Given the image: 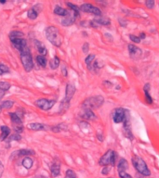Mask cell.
I'll list each match as a JSON object with an SVG mask.
<instances>
[{"mask_svg": "<svg viewBox=\"0 0 159 178\" xmlns=\"http://www.w3.org/2000/svg\"><path fill=\"white\" fill-rule=\"evenodd\" d=\"M46 37L53 45L60 47L61 45V37L59 33V30L56 26H49L47 27L46 31Z\"/></svg>", "mask_w": 159, "mask_h": 178, "instance_id": "obj_1", "label": "cell"}, {"mask_svg": "<svg viewBox=\"0 0 159 178\" xmlns=\"http://www.w3.org/2000/svg\"><path fill=\"white\" fill-rule=\"evenodd\" d=\"M132 164H133L134 168L136 169V171L140 175L144 176V177L151 175V172H150L146 163L140 156L134 155L132 157Z\"/></svg>", "mask_w": 159, "mask_h": 178, "instance_id": "obj_2", "label": "cell"}, {"mask_svg": "<svg viewBox=\"0 0 159 178\" xmlns=\"http://www.w3.org/2000/svg\"><path fill=\"white\" fill-rule=\"evenodd\" d=\"M104 103V99L102 96H94L88 98L82 103L83 109H95L102 107Z\"/></svg>", "mask_w": 159, "mask_h": 178, "instance_id": "obj_3", "label": "cell"}, {"mask_svg": "<svg viewBox=\"0 0 159 178\" xmlns=\"http://www.w3.org/2000/svg\"><path fill=\"white\" fill-rule=\"evenodd\" d=\"M21 62L22 64V67L25 70V72H30L34 69V61L32 58L30 49L27 47L23 51L21 52Z\"/></svg>", "mask_w": 159, "mask_h": 178, "instance_id": "obj_4", "label": "cell"}, {"mask_svg": "<svg viewBox=\"0 0 159 178\" xmlns=\"http://www.w3.org/2000/svg\"><path fill=\"white\" fill-rule=\"evenodd\" d=\"M116 161V153L112 149H109L102 156V158L99 160V164L102 166H109V165L115 166Z\"/></svg>", "mask_w": 159, "mask_h": 178, "instance_id": "obj_5", "label": "cell"}, {"mask_svg": "<svg viewBox=\"0 0 159 178\" xmlns=\"http://www.w3.org/2000/svg\"><path fill=\"white\" fill-rule=\"evenodd\" d=\"M123 130H124V134L126 137H128L129 139H133V135H132V131H131V123H130V113L128 109H126V117L123 122Z\"/></svg>", "mask_w": 159, "mask_h": 178, "instance_id": "obj_6", "label": "cell"}, {"mask_svg": "<svg viewBox=\"0 0 159 178\" xmlns=\"http://www.w3.org/2000/svg\"><path fill=\"white\" fill-rule=\"evenodd\" d=\"M9 116L11 119L12 123L14 124V130L17 132V134H20L23 131V124H22V119L17 112H10Z\"/></svg>", "mask_w": 159, "mask_h": 178, "instance_id": "obj_7", "label": "cell"}, {"mask_svg": "<svg viewBox=\"0 0 159 178\" xmlns=\"http://www.w3.org/2000/svg\"><path fill=\"white\" fill-rule=\"evenodd\" d=\"M81 11L83 12H86V13H91L95 16H97V17H102V10L97 8L93 6L92 4H89V3H85L83 5H81V7L79 8Z\"/></svg>", "mask_w": 159, "mask_h": 178, "instance_id": "obj_8", "label": "cell"}, {"mask_svg": "<svg viewBox=\"0 0 159 178\" xmlns=\"http://www.w3.org/2000/svg\"><path fill=\"white\" fill-rule=\"evenodd\" d=\"M56 103V100H50L47 99H37L35 104L36 107H38L39 109H41L42 110H50V109H52V107L54 106V104Z\"/></svg>", "mask_w": 159, "mask_h": 178, "instance_id": "obj_9", "label": "cell"}, {"mask_svg": "<svg viewBox=\"0 0 159 178\" xmlns=\"http://www.w3.org/2000/svg\"><path fill=\"white\" fill-rule=\"evenodd\" d=\"M78 16H79V14H77V13H75V12H74L72 10L71 11L68 10L67 15L64 16L63 19L61 20V24L63 26H71V25H73Z\"/></svg>", "mask_w": 159, "mask_h": 178, "instance_id": "obj_10", "label": "cell"}, {"mask_svg": "<svg viewBox=\"0 0 159 178\" xmlns=\"http://www.w3.org/2000/svg\"><path fill=\"white\" fill-rule=\"evenodd\" d=\"M126 109H122V108H117L114 110L113 112V121L116 123H123L126 117Z\"/></svg>", "mask_w": 159, "mask_h": 178, "instance_id": "obj_11", "label": "cell"}, {"mask_svg": "<svg viewBox=\"0 0 159 178\" xmlns=\"http://www.w3.org/2000/svg\"><path fill=\"white\" fill-rule=\"evenodd\" d=\"M128 49H129V53H130V57L132 59H139L141 55H142V51L140 47L136 46L135 45L130 44L128 45Z\"/></svg>", "mask_w": 159, "mask_h": 178, "instance_id": "obj_12", "label": "cell"}, {"mask_svg": "<svg viewBox=\"0 0 159 178\" xmlns=\"http://www.w3.org/2000/svg\"><path fill=\"white\" fill-rule=\"evenodd\" d=\"M13 46L17 48L19 51H23L25 48H27V42L24 38H17V39H12L10 40Z\"/></svg>", "mask_w": 159, "mask_h": 178, "instance_id": "obj_13", "label": "cell"}, {"mask_svg": "<svg viewBox=\"0 0 159 178\" xmlns=\"http://www.w3.org/2000/svg\"><path fill=\"white\" fill-rule=\"evenodd\" d=\"M76 89H75V86L72 84H68L66 86V90H65V98L64 99L67 100V101H71V99H73V96L75 93Z\"/></svg>", "mask_w": 159, "mask_h": 178, "instance_id": "obj_14", "label": "cell"}, {"mask_svg": "<svg viewBox=\"0 0 159 178\" xmlns=\"http://www.w3.org/2000/svg\"><path fill=\"white\" fill-rule=\"evenodd\" d=\"M50 172H51V174L53 177H57L60 175V163L59 161H53L52 164H51V167H50Z\"/></svg>", "mask_w": 159, "mask_h": 178, "instance_id": "obj_15", "label": "cell"}, {"mask_svg": "<svg viewBox=\"0 0 159 178\" xmlns=\"http://www.w3.org/2000/svg\"><path fill=\"white\" fill-rule=\"evenodd\" d=\"M29 130H32V131H43V130H46L47 127L46 125L42 124V123H29L27 125Z\"/></svg>", "mask_w": 159, "mask_h": 178, "instance_id": "obj_16", "label": "cell"}, {"mask_svg": "<svg viewBox=\"0 0 159 178\" xmlns=\"http://www.w3.org/2000/svg\"><path fill=\"white\" fill-rule=\"evenodd\" d=\"M150 89H151L150 84H145V86H143V91H144V96H145V101L149 105L153 104V102H154L153 98H152L151 95H150Z\"/></svg>", "mask_w": 159, "mask_h": 178, "instance_id": "obj_17", "label": "cell"}, {"mask_svg": "<svg viewBox=\"0 0 159 178\" xmlns=\"http://www.w3.org/2000/svg\"><path fill=\"white\" fill-rule=\"evenodd\" d=\"M80 116L86 120H95L97 118L96 115H95V113L91 109H83Z\"/></svg>", "mask_w": 159, "mask_h": 178, "instance_id": "obj_18", "label": "cell"}, {"mask_svg": "<svg viewBox=\"0 0 159 178\" xmlns=\"http://www.w3.org/2000/svg\"><path fill=\"white\" fill-rule=\"evenodd\" d=\"M0 130H1V134H0V141H4L10 135V129L6 125H2V126H0Z\"/></svg>", "mask_w": 159, "mask_h": 178, "instance_id": "obj_19", "label": "cell"}, {"mask_svg": "<svg viewBox=\"0 0 159 178\" xmlns=\"http://www.w3.org/2000/svg\"><path fill=\"white\" fill-rule=\"evenodd\" d=\"M128 168H129L128 160H126V159H121L119 160L118 164H117V171H118V173H120V172H126Z\"/></svg>", "mask_w": 159, "mask_h": 178, "instance_id": "obj_20", "label": "cell"}, {"mask_svg": "<svg viewBox=\"0 0 159 178\" xmlns=\"http://www.w3.org/2000/svg\"><path fill=\"white\" fill-rule=\"evenodd\" d=\"M93 22L98 25V27L101 26V25L107 26V25H110L111 24V21L108 18H104V17H98V18H96L95 20H93Z\"/></svg>", "mask_w": 159, "mask_h": 178, "instance_id": "obj_21", "label": "cell"}, {"mask_svg": "<svg viewBox=\"0 0 159 178\" xmlns=\"http://www.w3.org/2000/svg\"><path fill=\"white\" fill-rule=\"evenodd\" d=\"M15 154H17L18 157H19V156H26V157H28V156H34L36 153H35L34 150H32V149H20V150H18V151H16Z\"/></svg>", "mask_w": 159, "mask_h": 178, "instance_id": "obj_22", "label": "cell"}, {"mask_svg": "<svg viewBox=\"0 0 159 178\" xmlns=\"http://www.w3.org/2000/svg\"><path fill=\"white\" fill-rule=\"evenodd\" d=\"M85 62H86L87 66H88V69L89 71H92V69H93V64H94V62H95V55L89 54V55L86 58Z\"/></svg>", "mask_w": 159, "mask_h": 178, "instance_id": "obj_23", "label": "cell"}, {"mask_svg": "<svg viewBox=\"0 0 159 178\" xmlns=\"http://www.w3.org/2000/svg\"><path fill=\"white\" fill-rule=\"evenodd\" d=\"M22 166L25 169L29 170V169H31L32 167H33V165H34V160H33V159L30 158V157H25L22 160Z\"/></svg>", "mask_w": 159, "mask_h": 178, "instance_id": "obj_24", "label": "cell"}, {"mask_svg": "<svg viewBox=\"0 0 159 178\" xmlns=\"http://www.w3.org/2000/svg\"><path fill=\"white\" fill-rule=\"evenodd\" d=\"M68 13V10L63 8L60 6H56L55 8H54V14L55 15H58V16H61V17H64V16H66Z\"/></svg>", "mask_w": 159, "mask_h": 178, "instance_id": "obj_25", "label": "cell"}, {"mask_svg": "<svg viewBox=\"0 0 159 178\" xmlns=\"http://www.w3.org/2000/svg\"><path fill=\"white\" fill-rule=\"evenodd\" d=\"M14 102L12 100H5L0 103V109H9L13 107Z\"/></svg>", "mask_w": 159, "mask_h": 178, "instance_id": "obj_26", "label": "cell"}, {"mask_svg": "<svg viewBox=\"0 0 159 178\" xmlns=\"http://www.w3.org/2000/svg\"><path fill=\"white\" fill-rule=\"evenodd\" d=\"M28 18L30 19V20H36L37 17H38V11H36V8H35V7H33L32 8H30L29 10H28Z\"/></svg>", "mask_w": 159, "mask_h": 178, "instance_id": "obj_27", "label": "cell"}, {"mask_svg": "<svg viewBox=\"0 0 159 178\" xmlns=\"http://www.w3.org/2000/svg\"><path fill=\"white\" fill-rule=\"evenodd\" d=\"M24 35L23 33L20 31H13L9 34V39L12 40V39H17V38H23Z\"/></svg>", "mask_w": 159, "mask_h": 178, "instance_id": "obj_28", "label": "cell"}, {"mask_svg": "<svg viewBox=\"0 0 159 178\" xmlns=\"http://www.w3.org/2000/svg\"><path fill=\"white\" fill-rule=\"evenodd\" d=\"M36 47H37L38 52L40 53V55L41 56H46L47 55V48L39 41H36Z\"/></svg>", "mask_w": 159, "mask_h": 178, "instance_id": "obj_29", "label": "cell"}, {"mask_svg": "<svg viewBox=\"0 0 159 178\" xmlns=\"http://www.w3.org/2000/svg\"><path fill=\"white\" fill-rule=\"evenodd\" d=\"M60 59L57 57V56H55L51 60H50V68L52 69V70H56L58 67H59V65H60Z\"/></svg>", "mask_w": 159, "mask_h": 178, "instance_id": "obj_30", "label": "cell"}, {"mask_svg": "<svg viewBox=\"0 0 159 178\" xmlns=\"http://www.w3.org/2000/svg\"><path fill=\"white\" fill-rule=\"evenodd\" d=\"M36 61H37V63L39 64L41 67H43V68L46 67V65H47V59L45 58V56H41V55L36 56Z\"/></svg>", "mask_w": 159, "mask_h": 178, "instance_id": "obj_31", "label": "cell"}, {"mask_svg": "<svg viewBox=\"0 0 159 178\" xmlns=\"http://www.w3.org/2000/svg\"><path fill=\"white\" fill-rule=\"evenodd\" d=\"M11 85L8 82H5V81H0V89L7 92L10 89Z\"/></svg>", "mask_w": 159, "mask_h": 178, "instance_id": "obj_32", "label": "cell"}, {"mask_svg": "<svg viewBox=\"0 0 159 178\" xmlns=\"http://www.w3.org/2000/svg\"><path fill=\"white\" fill-rule=\"evenodd\" d=\"M69 107H70V102L67 101V100H65V99H63V100L61 101L60 107V111H61V112H64L65 110H67V109H69Z\"/></svg>", "mask_w": 159, "mask_h": 178, "instance_id": "obj_33", "label": "cell"}, {"mask_svg": "<svg viewBox=\"0 0 159 178\" xmlns=\"http://www.w3.org/2000/svg\"><path fill=\"white\" fill-rule=\"evenodd\" d=\"M9 72V68L7 65H5V64L0 63V75H3Z\"/></svg>", "mask_w": 159, "mask_h": 178, "instance_id": "obj_34", "label": "cell"}, {"mask_svg": "<svg viewBox=\"0 0 159 178\" xmlns=\"http://www.w3.org/2000/svg\"><path fill=\"white\" fill-rule=\"evenodd\" d=\"M66 5H67V7L70 8V9H71L72 11H74V12L79 14V11H80V9H79V8H78L76 5H74V4H73V3H70V2H66Z\"/></svg>", "mask_w": 159, "mask_h": 178, "instance_id": "obj_35", "label": "cell"}, {"mask_svg": "<svg viewBox=\"0 0 159 178\" xmlns=\"http://www.w3.org/2000/svg\"><path fill=\"white\" fill-rule=\"evenodd\" d=\"M64 178H76V174L75 173L71 170V169H68L66 172H65V176Z\"/></svg>", "mask_w": 159, "mask_h": 178, "instance_id": "obj_36", "label": "cell"}, {"mask_svg": "<svg viewBox=\"0 0 159 178\" xmlns=\"http://www.w3.org/2000/svg\"><path fill=\"white\" fill-rule=\"evenodd\" d=\"M22 139V136H20V134H14V135H12L9 138V142H11V141H13V140H15V141H20Z\"/></svg>", "mask_w": 159, "mask_h": 178, "instance_id": "obj_37", "label": "cell"}, {"mask_svg": "<svg viewBox=\"0 0 159 178\" xmlns=\"http://www.w3.org/2000/svg\"><path fill=\"white\" fill-rule=\"evenodd\" d=\"M130 39L133 42V43H136V44H139L140 42V37L139 36H137V35H130Z\"/></svg>", "mask_w": 159, "mask_h": 178, "instance_id": "obj_38", "label": "cell"}, {"mask_svg": "<svg viewBox=\"0 0 159 178\" xmlns=\"http://www.w3.org/2000/svg\"><path fill=\"white\" fill-rule=\"evenodd\" d=\"M118 174H119L120 178H133L130 174H129L126 172H120V173H118Z\"/></svg>", "mask_w": 159, "mask_h": 178, "instance_id": "obj_39", "label": "cell"}, {"mask_svg": "<svg viewBox=\"0 0 159 178\" xmlns=\"http://www.w3.org/2000/svg\"><path fill=\"white\" fill-rule=\"evenodd\" d=\"M145 6L148 8H153L154 7V0H147V1H145Z\"/></svg>", "mask_w": 159, "mask_h": 178, "instance_id": "obj_40", "label": "cell"}, {"mask_svg": "<svg viewBox=\"0 0 159 178\" xmlns=\"http://www.w3.org/2000/svg\"><path fill=\"white\" fill-rule=\"evenodd\" d=\"M61 125H62V124H60H60H59V125H56V126H54V127L51 128V130H52L53 132H55V133H58V132H60V131L62 130Z\"/></svg>", "mask_w": 159, "mask_h": 178, "instance_id": "obj_41", "label": "cell"}, {"mask_svg": "<svg viewBox=\"0 0 159 178\" xmlns=\"http://www.w3.org/2000/svg\"><path fill=\"white\" fill-rule=\"evenodd\" d=\"M82 50H83L84 53H88V50H89V45H88V43H85V44L83 45V46H82Z\"/></svg>", "mask_w": 159, "mask_h": 178, "instance_id": "obj_42", "label": "cell"}, {"mask_svg": "<svg viewBox=\"0 0 159 178\" xmlns=\"http://www.w3.org/2000/svg\"><path fill=\"white\" fill-rule=\"evenodd\" d=\"M109 173H110V167L109 166H104L103 169H102V173L103 175H107Z\"/></svg>", "mask_w": 159, "mask_h": 178, "instance_id": "obj_43", "label": "cell"}, {"mask_svg": "<svg viewBox=\"0 0 159 178\" xmlns=\"http://www.w3.org/2000/svg\"><path fill=\"white\" fill-rule=\"evenodd\" d=\"M3 173H4V165L1 161H0V178L2 177Z\"/></svg>", "mask_w": 159, "mask_h": 178, "instance_id": "obj_44", "label": "cell"}, {"mask_svg": "<svg viewBox=\"0 0 159 178\" xmlns=\"http://www.w3.org/2000/svg\"><path fill=\"white\" fill-rule=\"evenodd\" d=\"M62 74H63V76H67L68 75V72H67V69H66V67L65 66H62Z\"/></svg>", "mask_w": 159, "mask_h": 178, "instance_id": "obj_45", "label": "cell"}, {"mask_svg": "<svg viewBox=\"0 0 159 178\" xmlns=\"http://www.w3.org/2000/svg\"><path fill=\"white\" fill-rule=\"evenodd\" d=\"M139 37H140V40H141V39H145V38H146V35H145L144 33H140V35H139Z\"/></svg>", "mask_w": 159, "mask_h": 178, "instance_id": "obj_46", "label": "cell"}, {"mask_svg": "<svg viewBox=\"0 0 159 178\" xmlns=\"http://www.w3.org/2000/svg\"><path fill=\"white\" fill-rule=\"evenodd\" d=\"M5 94H6V92H5V91H3V90L0 89V100H1V99H2L3 96H5Z\"/></svg>", "mask_w": 159, "mask_h": 178, "instance_id": "obj_47", "label": "cell"}, {"mask_svg": "<svg viewBox=\"0 0 159 178\" xmlns=\"http://www.w3.org/2000/svg\"><path fill=\"white\" fill-rule=\"evenodd\" d=\"M0 3H2V4H5V3H6V1H5V0H1V1H0Z\"/></svg>", "mask_w": 159, "mask_h": 178, "instance_id": "obj_48", "label": "cell"}, {"mask_svg": "<svg viewBox=\"0 0 159 178\" xmlns=\"http://www.w3.org/2000/svg\"><path fill=\"white\" fill-rule=\"evenodd\" d=\"M108 178H113V177H108Z\"/></svg>", "mask_w": 159, "mask_h": 178, "instance_id": "obj_49", "label": "cell"}]
</instances>
